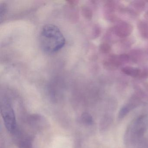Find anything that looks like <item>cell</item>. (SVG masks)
Returning a JSON list of instances; mask_svg holds the SVG:
<instances>
[{
    "instance_id": "8",
    "label": "cell",
    "mask_w": 148,
    "mask_h": 148,
    "mask_svg": "<svg viewBox=\"0 0 148 148\" xmlns=\"http://www.w3.org/2000/svg\"><path fill=\"white\" fill-rule=\"evenodd\" d=\"M145 5V1H133L130 4L131 9L132 10V12L138 14L143 11Z\"/></svg>"
},
{
    "instance_id": "7",
    "label": "cell",
    "mask_w": 148,
    "mask_h": 148,
    "mask_svg": "<svg viewBox=\"0 0 148 148\" xmlns=\"http://www.w3.org/2000/svg\"><path fill=\"white\" fill-rule=\"evenodd\" d=\"M138 29L143 38L148 39V24L143 21H140L138 23Z\"/></svg>"
},
{
    "instance_id": "10",
    "label": "cell",
    "mask_w": 148,
    "mask_h": 148,
    "mask_svg": "<svg viewBox=\"0 0 148 148\" xmlns=\"http://www.w3.org/2000/svg\"><path fill=\"white\" fill-rule=\"evenodd\" d=\"M129 55L130 59L134 63H138L140 61L143 56V52L139 50H132Z\"/></svg>"
},
{
    "instance_id": "3",
    "label": "cell",
    "mask_w": 148,
    "mask_h": 148,
    "mask_svg": "<svg viewBox=\"0 0 148 148\" xmlns=\"http://www.w3.org/2000/svg\"><path fill=\"white\" fill-rule=\"evenodd\" d=\"M144 116L138 118L130 125L128 131L127 137L130 138L132 140H137L143 135L146 129V121Z\"/></svg>"
},
{
    "instance_id": "2",
    "label": "cell",
    "mask_w": 148,
    "mask_h": 148,
    "mask_svg": "<svg viewBox=\"0 0 148 148\" xmlns=\"http://www.w3.org/2000/svg\"><path fill=\"white\" fill-rule=\"evenodd\" d=\"M1 112L6 128L10 132H13L16 128V118L13 109L8 101L4 100L1 103Z\"/></svg>"
},
{
    "instance_id": "11",
    "label": "cell",
    "mask_w": 148,
    "mask_h": 148,
    "mask_svg": "<svg viewBox=\"0 0 148 148\" xmlns=\"http://www.w3.org/2000/svg\"><path fill=\"white\" fill-rule=\"evenodd\" d=\"M81 121L86 124L90 125L92 123V118L89 113L85 112L81 116Z\"/></svg>"
},
{
    "instance_id": "13",
    "label": "cell",
    "mask_w": 148,
    "mask_h": 148,
    "mask_svg": "<svg viewBox=\"0 0 148 148\" xmlns=\"http://www.w3.org/2000/svg\"><path fill=\"white\" fill-rule=\"evenodd\" d=\"M119 60L121 64L127 63L130 60V56L126 54H122L119 55Z\"/></svg>"
},
{
    "instance_id": "14",
    "label": "cell",
    "mask_w": 148,
    "mask_h": 148,
    "mask_svg": "<svg viewBox=\"0 0 148 148\" xmlns=\"http://www.w3.org/2000/svg\"><path fill=\"white\" fill-rule=\"evenodd\" d=\"M139 77L143 79H146L148 78V67H145L141 69Z\"/></svg>"
},
{
    "instance_id": "1",
    "label": "cell",
    "mask_w": 148,
    "mask_h": 148,
    "mask_svg": "<svg viewBox=\"0 0 148 148\" xmlns=\"http://www.w3.org/2000/svg\"><path fill=\"white\" fill-rule=\"evenodd\" d=\"M65 39L60 29L55 25L47 24L43 27L39 35L40 47L47 53L59 51L65 44Z\"/></svg>"
},
{
    "instance_id": "5",
    "label": "cell",
    "mask_w": 148,
    "mask_h": 148,
    "mask_svg": "<svg viewBox=\"0 0 148 148\" xmlns=\"http://www.w3.org/2000/svg\"><path fill=\"white\" fill-rule=\"evenodd\" d=\"M119 61V55H110L108 59L105 60L103 63L104 67L108 71H114L117 70L121 65Z\"/></svg>"
},
{
    "instance_id": "4",
    "label": "cell",
    "mask_w": 148,
    "mask_h": 148,
    "mask_svg": "<svg viewBox=\"0 0 148 148\" xmlns=\"http://www.w3.org/2000/svg\"><path fill=\"white\" fill-rule=\"evenodd\" d=\"M113 31L118 37L121 38H126L130 36L132 32L133 27L127 22L121 21L114 27Z\"/></svg>"
},
{
    "instance_id": "9",
    "label": "cell",
    "mask_w": 148,
    "mask_h": 148,
    "mask_svg": "<svg viewBox=\"0 0 148 148\" xmlns=\"http://www.w3.org/2000/svg\"><path fill=\"white\" fill-rule=\"evenodd\" d=\"M136 103L133 102H130L129 103L124 106L121 108L120 110L119 111V119H122L131 110L134 108L136 106Z\"/></svg>"
},
{
    "instance_id": "12",
    "label": "cell",
    "mask_w": 148,
    "mask_h": 148,
    "mask_svg": "<svg viewBox=\"0 0 148 148\" xmlns=\"http://www.w3.org/2000/svg\"><path fill=\"white\" fill-rule=\"evenodd\" d=\"M100 51L103 53H109L111 51V47L109 44L107 43H103L99 46Z\"/></svg>"
},
{
    "instance_id": "6",
    "label": "cell",
    "mask_w": 148,
    "mask_h": 148,
    "mask_svg": "<svg viewBox=\"0 0 148 148\" xmlns=\"http://www.w3.org/2000/svg\"><path fill=\"white\" fill-rule=\"evenodd\" d=\"M122 71L124 74L132 77H139L141 69L132 66H126L122 68Z\"/></svg>"
}]
</instances>
